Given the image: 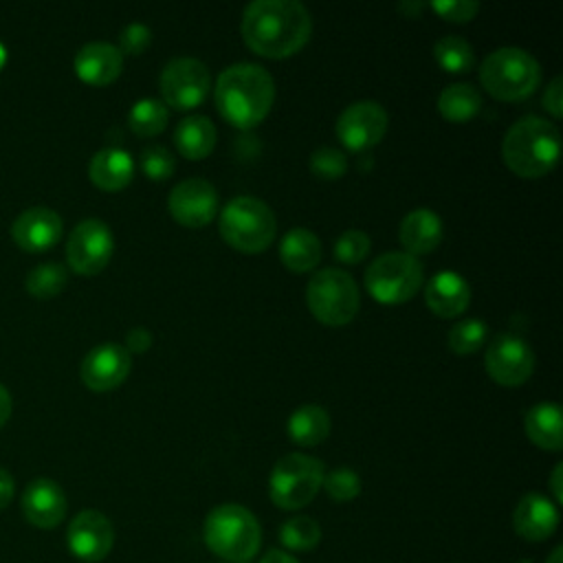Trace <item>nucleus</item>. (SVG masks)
Wrapping results in <instances>:
<instances>
[{
    "label": "nucleus",
    "instance_id": "1",
    "mask_svg": "<svg viewBox=\"0 0 563 563\" xmlns=\"http://www.w3.org/2000/svg\"><path fill=\"white\" fill-rule=\"evenodd\" d=\"M240 29L253 53L279 59L308 42L312 18L297 0H255L244 9Z\"/></svg>",
    "mask_w": 563,
    "mask_h": 563
},
{
    "label": "nucleus",
    "instance_id": "2",
    "mask_svg": "<svg viewBox=\"0 0 563 563\" xmlns=\"http://www.w3.org/2000/svg\"><path fill=\"white\" fill-rule=\"evenodd\" d=\"M218 112L235 128H255L275 101V81L266 68L251 62L227 66L213 88Z\"/></svg>",
    "mask_w": 563,
    "mask_h": 563
},
{
    "label": "nucleus",
    "instance_id": "3",
    "mask_svg": "<svg viewBox=\"0 0 563 563\" xmlns=\"http://www.w3.org/2000/svg\"><path fill=\"white\" fill-rule=\"evenodd\" d=\"M559 154L561 134L556 125L543 117L526 114L517 119L504 134V163L521 178L545 176L556 165Z\"/></svg>",
    "mask_w": 563,
    "mask_h": 563
},
{
    "label": "nucleus",
    "instance_id": "4",
    "mask_svg": "<svg viewBox=\"0 0 563 563\" xmlns=\"http://www.w3.org/2000/svg\"><path fill=\"white\" fill-rule=\"evenodd\" d=\"M207 548L227 563H249L260 550L262 530L255 515L240 504H220L207 519L202 530Z\"/></svg>",
    "mask_w": 563,
    "mask_h": 563
},
{
    "label": "nucleus",
    "instance_id": "5",
    "mask_svg": "<svg viewBox=\"0 0 563 563\" xmlns=\"http://www.w3.org/2000/svg\"><path fill=\"white\" fill-rule=\"evenodd\" d=\"M218 227L224 242L242 253L266 251L277 233L273 209L255 196H235L229 200L220 211Z\"/></svg>",
    "mask_w": 563,
    "mask_h": 563
},
{
    "label": "nucleus",
    "instance_id": "6",
    "mask_svg": "<svg viewBox=\"0 0 563 563\" xmlns=\"http://www.w3.org/2000/svg\"><path fill=\"white\" fill-rule=\"evenodd\" d=\"M479 81L495 99L519 101L532 95L539 86L541 66L528 51L501 46L482 62Z\"/></svg>",
    "mask_w": 563,
    "mask_h": 563
},
{
    "label": "nucleus",
    "instance_id": "7",
    "mask_svg": "<svg viewBox=\"0 0 563 563\" xmlns=\"http://www.w3.org/2000/svg\"><path fill=\"white\" fill-rule=\"evenodd\" d=\"M323 462L306 453H288L277 460L268 477L271 501L282 510H299L308 506L323 482Z\"/></svg>",
    "mask_w": 563,
    "mask_h": 563
},
{
    "label": "nucleus",
    "instance_id": "8",
    "mask_svg": "<svg viewBox=\"0 0 563 563\" xmlns=\"http://www.w3.org/2000/svg\"><path fill=\"white\" fill-rule=\"evenodd\" d=\"M306 301L312 317L321 323L345 325L356 317L361 295L350 273L328 266L310 277L306 288Z\"/></svg>",
    "mask_w": 563,
    "mask_h": 563
},
{
    "label": "nucleus",
    "instance_id": "9",
    "mask_svg": "<svg viewBox=\"0 0 563 563\" xmlns=\"http://www.w3.org/2000/svg\"><path fill=\"white\" fill-rule=\"evenodd\" d=\"M422 286V264L405 251L378 255L365 271V288L378 303L409 301Z\"/></svg>",
    "mask_w": 563,
    "mask_h": 563
},
{
    "label": "nucleus",
    "instance_id": "10",
    "mask_svg": "<svg viewBox=\"0 0 563 563\" xmlns=\"http://www.w3.org/2000/svg\"><path fill=\"white\" fill-rule=\"evenodd\" d=\"M211 90L209 68L196 57H174L161 73L163 103L176 110L200 106Z\"/></svg>",
    "mask_w": 563,
    "mask_h": 563
},
{
    "label": "nucleus",
    "instance_id": "11",
    "mask_svg": "<svg viewBox=\"0 0 563 563\" xmlns=\"http://www.w3.org/2000/svg\"><path fill=\"white\" fill-rule=\"evenodd\" d=\"M114 251V238L103 220L86 218L68 235L66 262L79 275H95L106 268Z\"/></svg>",
    "mask_w": 563,
    "mask_h": 563
},
{
    "label": "nucleus",
    "instance_id": "12",
    "mask_svg": "<svg viewBox=\"0 0 563 563\" xmlns=\"http://www.w3.org/2000/svg\"><path fill=\"white\" fill-rule=\"evenodd\" d=\"M484 365L495 383L504 387H517L530 378L534 354L519 334L499 332L486 347Z\"/></svg>",
    "mask_w": 563,
    "mask_h": 563
},
{
    "label": "nucleus",
    "instance_id": "13",
    "mask_svg": "<svg viewBox=\"0 0 563 563\" xmlns=\"http://www.w3.org/2000/svg\"><path fill=\"white\" fill-rule=\"evenodd\" d=\"M389 117L378 101L363 99L350 103L336 119V139L352 152L374 147L387 132Z\"/></svg>",
    "mask_w": 563,
    "mask_h": 563
},
{
    "label": "nucleus",
    "instance_id": "14",
    "mask_svg": "<svg viewBox=\"0 0 563 563\" xmlns=\"http://www.w3.org/2000/svg\"><path fill=\"white\" fill-rule=\"evenodd\" d=\"M66 543L73 556L86 563H97L108 556L114 543V528L110 519L99 510L77 512L66 530Z\"/></svg>",
    "mask_w": 563,
    "mask_h": 563
},
{
    "label": "nucleus",
    "instance_id": "15",
    "mask_svg": "<svg viewBox=\"0 0 563 563\" xmlns=\"http://www.w3.org/2000/svg\"><path fill=\"white\" fill-rule=\"evenodd\" d=\"M167 207L178 224L198 229L213 220L218 211V194L205 178H185L169 191Z\"/></svg>",
    "mask_w": 563,
    "mask_h": 563
},
{
    "label": "nucleus",
    "instance_id": "16",
    "mask_svg": "<svg viewBox=\"0 0 563 563\" xmlns=\"http://www.w3.org/2000/svg\"><path fill=\"white\" fill-rule=\"evenodd\" d=\"M132 358L130 352L119 343L95 345L81 361L79 374L86 387L95 391H108L119 387L130 374Z\"/></svg>",
    "mask_w": 563,
    "mask_h": 563
},
{
    "label": "nucleus",
    "instance_id": "17",
    "mask_svg": "<svg viewBox=\"0 0 563 563\" xmlns=\"http://www.w3.org/2000/svg\"><path fill=\"white\" fill-rule=\"evenodd\" d=\"M22 515L35 528H55L66 517V495L48 477H35L22 493Z\"/></svg>",
    "mask_w": 563,
    "mask_h": 563
},
{
    "label": "nucleus",
    "instance_id": "18",
    "mask_svg": "<svg viewBox=\"0 0 563 563\" xmlns=\"http://www.w3.org/2000/svg\"><path fill=\"white\" fill-rule=\"evenodd\" d=\"M62 216L51 207H29L11 224L15 244L24 251H46L62 238Z\"/></svg>",
    "mask_w": 563,
    "mask_h": 563
},
{
    "label": "nucleus",
    "instance_id": "19",
    "mask_svg": "<svg viewBox=\"0 0 563 563\" xmlns=\"http://www.w3.org/2000/svg\"><path fill=\"white\" fill-rule=\"evenodd\" d=\"M512 526L515 532L526 541H545L559 526V510L545 495L526 493L515 506Z\"/></svg>",
    "mask_w": 563,
    "mask_h": 563
},
{
    "label": "nucleus",
    "instance_id": "20",
    "mask_svg": "<svg viewBox=\"0 0 563 563\" xmlns=\"http://www.w3.org/2000/svg\"><path fill=\"white\" fill-rule=\"evenodd\" d=\"M424 301L433 314L442 319H453L468 308L471 286L460 273L440 271L427 282Z\"/></svg>",
    "mask_w": 563,
    "mask_h": 563
},
{
    "label": "nucleus",
    "instance_id": "21",
    "mask_svg": "<svg viewBox=\"0 0 563 563\" xmlns=\"http://www.w3.org/2000/svg\"><path fill=\"white\" fill-rule=\"evenodd\" d=\"M73 64L79 79L92 86H106L119 77L123 55L110 42H88L77 51Z\"/></svg>",
    "mask_w": 563,
    "mask_h": 563
},
{
    "label": "nucleus",
    "instance_id": "22",
    "mask_svg": "<svg viewBox=\"0 0 563 563\" xmlns=\"http://www.w3.org/2000/svg\"><path fill=\"white\" fill-rule=\"evenodd\" d=\"M400 244L409 255L431 253L442 242V220L433 209L418 207L400 222Z\"/></svg>",
    "mask_w": 563,
    "mask_h": 563
},
{
    "label": "nucleus",
    "instance_id": "23",
    "mask_svg": "<svg viewBox=\"0 0 563 563\" xmlns=\"http://www.w3.org/2000/svg\"><path fill=\"white\" fill-rule=\"evenodd\" d=\"M88 176L103 191L123 189L134 176V158L123 147H103L90 158Z\"/></svg>",
    "mask_w": 563,
    "mask_h": 563
},
{
    "label": "nucleus",
    "instance_id": "24",
    "mask_svg": "<svg viewBox=\"0 0 563 563\" xmlns=\"http://www.w3.org/2000/svg\"><path fill=\"white\" fill-rule=\"evenodd\" d=\"M561 424V409L556 402H537L523 416L528 440L545 451H559L563 446Z\"/></svg>",
    "mask_w": 563,
    "mask_h": 563
},
{
    "label": "nucleus",
    "instance_id": "25",
    "mask_svg": "<svg viewBox=\"0 0 563 563\" xmlns=\"http://www.w3.org/2000/svg\"><path fill=\"white\" fill-rule=\"evenodd\" d=\"M279 260L288 271H312L321 260V240L306 227H295L284 233L279 244Z\"/></svg>",
    "mask_w": 563,
    "mask_h": 563
},
{
    "label": "nucleus",
    "instance_id": "26",
    "mask_svg": "<svg viewBox=\"0 0 563 563\" xmlns=\"http://www.w3.org/2000/svg\"><path fill=\"white\" fill-rule=\"evenodd\" d=\"M174 143L178 147V152L185 158L191 161H200L205 158L213 145H216V128L213 123L202 117V114H191L185 117L183 121H178L176 130H174Z\"/></svg>",
    "mask_w": 563,
    "mask_h": 563
},
{
    "label": "nucleus",
    "instance_id": "27",
    "mask_svg": "<svg viewBox=\"0 0 563 563\" xmlns=\"http://www.w3.org/2000/svg\"><path fill=\"white\" fill-rule=\"evenodd\" d=\"M286 431L295 444L317 446L330 433V416L319 405H301L290 413Z\"/></svg>",
    "mask_w": 563,
    "mask_h": 563
},
{
    "label": "nucleus",
    "instance_id": "28",
    "mask_svg": "<svg viewBox=\"0 0 563 563\" xmlns=\"http://www.w3.org/2000/svg\"><path fill=\"white\" fill-rule=\"evenodd\" d=\"M482 108V95L471 84H449L438 97V112L453 123L473 119Z\"/></svg>",
    "mask_w": 563,
    "mask_h": 563
},
{
    "label": "nucleus",
    "instance_id": "29",
    "mask_svg": "<svg viewBox=\"0 0 563 563\" xmlns=\"http://www.w3.org/2000/svg\"><path fill=\"white\" fill-rule=\"evenodd\" d=\"M167 121H169L167 106L154 97L139 99L128 112V125L139 136H154V134L163 132Z\"/></svg>",
    "mask_w": 563,
    "mask_h": 563
},
{
    "label": "nucleus",
    "instance_id": "30",
    "mask_svg": "<svg viewBox=\"0 0 563 563\" xmlns=\"http://www.w3.org/2000/svg\"><path fill=\"white\" fill-rule=\"evenodd\" d=\"M433 57L446 73H468L475 64L473 46L460 35H444L433 44Z\"/></svg>",
    "mask_w": 563,
    "mask_h": 563
},
{
    "label": "nucleus",
    "instance_id": "31",
    "mask_svg": "<svg viewBox=\"0 0 563 563\" xmlns=\"http://www.w3.org/2000/svg\"><path fill=\"white\" fill-rule=\"evenodd\" d=\"M68 282V268L59 262H42L26 273L24 286L37 299L55 297Z\"/></svg>",
    "mask_w": 563,
    "mask_h": 563
},
{
    "label": "nucleus",
    "instance_id": "32",
    "mask_svg": "<svg viewBox=\"0 0 563 563\" xmlns=\"http://www.w3.org/2000/svg\"><path fill=\"white\" fill-rule=\"evenodd\" d=\"M279 541L292 552H306L321 541V528L310 517H290L279 526Z\"/></svg>",
    "mask_w": 563,
    "mask_h": 563
},
{
    "label": "nucleus",
    "instance_id": "33",
    "mask_svg": "<svg viewBox=\"0 0 563 563\" xmlns=\"http://www.w3.org/2000/svg\"><path fill=\"white\" fill-rule=\"evenodd\" d=\"M488 328L482 319H462L449 330V347L455 354H473L477 352L486 341Z\"/></svg>",
    "mask_w": 563,
    "mask_h": 563
},
{
    "label": "nucleus",
    "instance_id": "34",
    "mask_svg": "<svg viewBox=\"0 0 563 563\" xmlns=\"http://www.w3.org/2000/svg\"><path fill=\"white\" fill-rule=\"evenodd\" d=\"M321 486L325 488L328 497L334 501H352L361 493V477L356 471L347 466H339L323 475Z\"/></svg>",
    "mask_w": 563,
    "mask_h": 563
},
{
    "label": "nucleus",
    "instance_id": "35",
    "mask_svg": "<svg viewBox=\"0 0 563 563\" xmlns=\"http://www.w3.org/2000/svg\"><path fill=\"white\" fill-rule=\"evenodd\" d=\"M310 172L323 180H336L347 172V158L336 147H319L310 154Z\"/></svg>",
    "mask_w": 563,
    "mask_h": 563
},
{
    "label": "nucleus",
    "instance_id": "36",
    "mask_svg": "<svg viewBox=\"0 0 563 563\" xmlns=\"http://www.w3.org/2000/svg\"><path fill=\"white\" fill-rule=\"evenodd\" d=\"M372 240L361 229H347L343 231L334 242V255L343 264H358L369 253Z\"/></svg>",
    "mask_w": 563,
    "mask_h": 563
},
{
    "label": "nucleus",
    "instance_id": "37",
    "mask_svg": "<svg viewBox=\"0 0 563 563\" xmlns=\"http://www.w3.org/2000/svg\"><path fill=\"white\" fill-rule=\"evenodd\" d=\"M141 169L150 180H165L174 174V154L163 145H147L141 152Z\"/></svg>",
    "mask_w": 563,
    "mask_h": 563
},
{
    "label": "nucleus",
    "instance_id": "38",
    "mask_svg": "<svg viewBox=\"0 0 563 563\" xmlns=\"http://www.w3.org/2000/svg\"><path fill=\"white\" fill-rule=\"evenodd\" d=\"M152 42V31L147 24L143 22H130L128 26L121 29L119 33V51L121 55L128 53V55H141Z\"/></svg>",
    "mask_w": 563,
    "mask_h": 563
},
{
    "label": "nucleus",
    "instance_id": "39",
    "mask_svg": "<svg viewBox=\"0 0 563 563\" xmlns=\"http://www.w3.org/2000/svg\"><path fill=\"white\" fill-rule=\"evenodd\" d=\"M431 9L449 22H468L477 15L479 4L473 0H435L431 2Z\"/></svg>",
    "mask_w": 563,
    "mask_h": 563
},
{
    "label": "nucleus",
    "instance_id": "40",
    "mask_svg": "<svg viewBox=\"0 0 563 563\" xmlns=\"http://www.w3.org/2000/svg\"><path fill=\"white\" fill-rule=\"evenodd\" d=\"M543 108H545L554 119H559V117L563 114V77H561V75H556V77L548 84V88H545V92H543Z\"/></svg>",
    "mask_w": 563,
    "mask_h": 563
},
{
    "label": "nucleus",
    "instance_id": "41",
    "mask_svg": "<svg viewBox=\"0 0 563 563\" xmlns=\"http://www.w3.org/2000/svg\"><path fill=\"white\" fill-rule=\"evenodd\" d=\"M152 347V332L147 328H132L125 334V350L132 354H145Z\"/></svg>",
    "mask_w": 563,
    "mask_h": 563
},
{
    "label": "nucleus",
    "instance_id": "42",
    "mask_svg": "<svg viewBox=\"0 0 563 563\" xmlns=\"http://www.w3.org/2000/svg\"><path fill=\"white\" fill-rule=\"evenodd\" d=\"M13 490H15V484H13L11 473L0 466V510H4L9 506V501L13 499Z\"/></svg>",
    "mask_w": 563,
    "mask_h": 563
},
{
    "label": "nucleus",
    "instance_id": "43",
    "mask_svg": "<svg viewBox=\"0 0 563 563\" xmlns=\"http://www.w3.org/2000/svg\"><path fill=\"white\" fill-rule=\"evenodd\" d=\"M561 479H563V464H556L552 475H550V488H552V495H554V501L561 504L563 501V486H561Z\"/></svg>",
    "mask_w": 563,
    "mask_h": 563
},
{
    "label": "nucleus",
    "instance_id": "44",
    "mask_svg": "<svg viewBox=\"0 0 563 563\" xmlns=\"http://www.w3.org/2000/svg\"><path fill=\"white\" fill-rule=\"evenodd\" d=\"M260 563H299L292 554H288V552H284V550H268L262 559H260Z\"/></svg>",
    "mask_w": 563,
    "mask_h": 563
},
{
    "label": "nucleus",
    "instance_id": "45",
    "mask_svg": "<svg viewBox=\"0 0 563 563\" xmlns=\"http://www.w3.org/2000/svg\"><path fill=\"white\" fill-rule=\"evenodd\" d=\"M11 416V394L9 389L0 383V427L9 420Z\"/></svg>",
    "mask_w": 563,
    "mask_h": 563
},
{
    "label": "nucleus",
    "instance_id": "46",
    "mask_svg": "<svg viewBox=\"0 0 563 563\" xmlns=\"http://www.w3.org/2000/svg\"><path fill=\"white\" fill-rule=\"evenodd\" d=\"M561 559H563V548L556 545V548L550 552V556L545 559V563H563Z\"/></svg>",
    "mask_w": 563,
    "mask_h": 563
},
{
    "label": "nucleus",
    "instance_id": "47",
    "mask_svg": "<svg viewBox=\"0 0 563 563\" xmlns=\"http://www.w3.org/2000/svg\"><path fill=\"white\" fill-rule=\"evenodd\" d=\"M398 9H400V11H405V13H409V15H413V11L422 9V4H420V2H416V4H411V2H402V4H398Z\"/></svg>",
    "mask_w": 563,
    "mask_h": 563
},
{
    "label": "nucleus",
    "instance_id": "48",
    "mask_svg": "<svg viewBox=\"0 0 563 563\" xmlns=\"http://www.w3.org/2000/svg\"><path fill=\"white\" fill-rule=\"evenodd\" d=\"M2 62H4V48L0 46V64H2Z\"/></svg>",
    "mask_w": 563,
    "mask_h": 563
}]
</instances>
